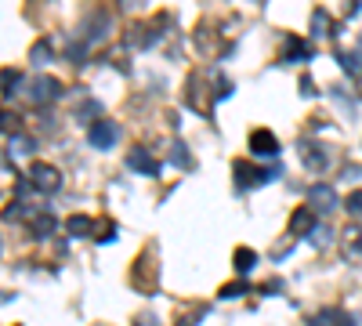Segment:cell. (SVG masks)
Segmentation results:
<instances>
[{
    "mask_svg": "<svg viewBox=\"0 0 362 326\" xmlns=\"http://www.w3.org/2000/svg\"><path fill=\"white\" fill-rule=\"evenodd\" d=\"M131 286L138 293H156L160 290V261H156V250L153 247H145L134 264H131Z\"/></svg>",
    "mask_w": 362,
    "mask_h": 326,
    "instance_id": "cell-1",
    "label": "cell"
},
{
    "mask_svg": "<svg viewBox=\"0 0 362 326\" xmlns=\"http://www.w3.org/2000/svg\"><path fill=\"white\" fill-rule=\"evenodd\" d=\"M232 174H235V189H257V185H268L283 177V163H272V167H254L247 160H235L232 163Z\"/></svg>",
    "mask_w": 362,
    "mask_h": 326,
    "instance_id": "cell-2",
    "label": "cell"
},
{
    "mask_svg": "<svg viewBox=\"0 0 362 326\" xmlns=\"http://www.w3.org/2000/svg\"><path fill=\"white\" fill-rule=\"evenodd\" d=\"M29 185H33L40 196H54L58 189H62V170H58L54 163L37 160L33 167H29Z\"/></svg>",
    "mask_w": 362,
    "mask_h": 326,
    "instance_id": "cell-3",
    "label": "cell"
},
{
    "mask_svg": "<svg viewBox=\"0 0 362 326\" xmlns=\"http://www.w3.org/2000/svg\"><path fill=\"white\" fill-rule=\"evenodd\" d=\"M297 149H300V163H305V170H312V174H322L329 167V156H334L322 141H312V138H300Z\"/></svg>",
    "mask_w": 362,
    "mask_h": 326,
    "instance_id": "cell-4",
    "label": "cell"
},
{
    "mask_svg": "<svg viewBox=\"0 0 362 326\" xmlns=\"http://www.w3.org/2000/svg\"><path fill=\"white\" fill-rule=\"evenodd\" d=\"M87 141H90V149H112V145L119 141V124L116 120H102V116H98V120L95 124H90V131H87Z\"/></svg>",
    "mask_w": 362,
    "mask_h": 326,
    "instance_id": "cell-5",
    "label": "cell"
},
{
    "mask_svg": "<svg viewBox=\"0 0 362 326\" xmlns=\"http://www.w3.org/2000/svg\"><path fill=\"white\" fill-rule=\"evenodd\" d=\"M308 206H312L315 214H334L337 206H341V199H337L334 185H326V182H315V185H308Z\"/></svg>",
    "mask_w": 362,
    "mask_h": 326,
    "instance_id": "cell-6",
    "label": "cell"
},
{
    "mask_svg": "<svg viewBox=\"0 0 362 326\" xmlns=\"http://www.w3.org/2000/svg\"><path fill=\"white\" fill-rule=\"evenodd\" d=\"M250 153L261 156V160H276V163H279V138L272 134L268 127L250 131Z\"/></svg>",
    "mask_w": 362,
    "mask_h": 326,
    "instance_id": "cell-7",
    "label": "cell"
},
{
    "mask_svg": "<svg viewBox=\"0 0 362 326\" xmlns=\"http://www.w3.org/2000/svg\"><path fill=\"white\" fill-rule=\"evenodd\" d=\"M127 167L138 170V174H145V177H160V170H163V163L148 149H141V145H134V149L127 153Z\"/></svg>",
    "mask_w": 362,
    "mask_h": 326,
    "instance_id": "cell-8",
    "label": "cell"
},
{
    "mask_svg": "<svg viewBox=\"0 0 362 326\" xmlns=\"http://www.w3.org/2000/svg\"><path fill=\"white\" fill-rule=\"evenodd\" d=\"M29 98H33L37 105L54 102V98H62V83H58L54 76H33V83H29Z\"/></svg>",
    "mask_w": 362,
    "mask_h": 326,
    "instance_id": "cell-9",
    "label": "cell"
},
{
    "mask_svg": "<svg viewBox=\"0 0 362 326\" xmlns=\"http://www.w3.org/2000/svg\"><path fill=\"white\" fill-rule=\"evenodd\" d=\"M315 58V47L308 40H300V37H286L283 44V62L286 66H297V62H312Z\"/></svg>",
    "mask_w": 362,
    "mask_h": 326,
    "instance_id": "cell-10",
    "label": "cell"
},
{
    "mask_svg": "<svg viewBox=\"0 0 362 326\" xmlns=\"http://www.w3.org/2000/svg\"><path fill=\"white\" fill-rule=\"evenodd\" d=\"M308 326H358L355 315H348L344 308H322L319 315L308 319Z\"/></svg>",
    "mask_w": 362,
    "mask_h": 326,
    "instance_id": "cell-11",
    "label": "cell"
},
{
    "mask_svg": "<svg viewBox=\"0 0 362 326\" xmlns=\"http://www.w3.org/2000/svg\"><path fill=\"white\" fill-rule=\"evenodd\" d=\"M319 225H315V211L312 206H297L293 218H290V235H312Z\"/></svg>",
    "mask_w": 362,
    "mask_h": 326,
    "instance_id": "cell-12",
    "label": "cell"
},
{
    "mask_svg": "<svg viewBox=\"0 0 362 326\" xmlns=\"http://www.w3.org/2000/svg\"><path fill=\"white\" fill-rule=\"evenodd\" d=\"M341 243H344V257L358 261L362 257V225H348L341 232Z\"/></svg>",
    "mask_w": 362,
    "mask_h": 326,
    "instance_id": "cell-13",
    "label": "cell"
},
{
    "mask_svg": "<svg viewBox=\"0 0 362 326\" xmlns=\"http://www.w3.org/2000/svg\"><path fill=\"white\" fill-rule=\"evenodd\" d=\"M312 37H341V22H329V15L319 8L312 15Z\"/></svg>",
    "mask_w": 362,
    "mask_h": 326,
    "instance_id": "cell-14",
    "label": "cell"
},
{
    "mask_svg": "<svg viewBox=\"0 0 362 326\" xmlns=\"http://www.w3.org/2000/svg\"><path fill=\"white\" fill-rule=\"evenodd\" d=\"M232 261H235V272H239V276H250V272L257 269V250H250V247H239Z\"/></svg>",
    "mask_w": 362,
    "mask_h": 326,
    "instance_id": "cell-15",
    "label": "cell"
},
{
    "mask_svg": "<svg viewBox=\"0 0 362 326\" xmlns=\"http://www.w3.org/2000/svg\"><path fill=\"white\" fill-rule=\"evenodd\" d=\"M337 62L348 76H362V51H337Z\"/></svg>",
    "mask_w": 362,
    "mask_h": 326,
    "instance_id": "cell-16",
    "label": "cell"
},
{
    "mask_svg": "<svg viewBox=\"0 0 362 326\" xmlns=\"http://www.w3.org/2000/svg\"><path fill=\"white\" fill-rule=\"evenodd\" d=\"M66 228H69V235H73V240H83V235H90V232H95V221H90L87 214H73V218L66 221Z\"/></svg>",
    "mask_w": 362,
    "mask_h": 326,
    "instance_id": "cell-17",
    "label": "cell"
},
{
    "mask_svg": "<svg viewBox=\"0 0 362 326\" xmlns=\"http://www.w3.org/2000/svg\"><path fill=\"white\" fill-rule=\"evenodd\" d=\"M54 225H58L54 214H37L33 218V240H47V235L54 232Z\"/></svg>",
    "mask_w": 362,
    "mask_h": 326,
    "instance_id": "cell-18",
    "label": "cell"
},
{
    "mask_svg": "<svg viewBox=\"0 0 362 326\" xmlns=\"http://www.w3.org/2000/svg\"><path fill=\"white\" fill-rule=\"evenodd\" d=\"M243 293H250V286H247V279H235V283H225V286L218 290V298H225V301H232V298H243Z\"/></svg>",
    "mask_w": 362,
    "mask_h": 326,
    "instance_id": "cell-19",
    "label": "cell"
},
{
    "mask_svg": "<svg viewBox=\"0 0 362 326\" xmlns=\"http://www.w3.org/2000/svg\"><path fill=\"white\" fill-rule=\"evenodd\" d=\"M170 149H174V153H170V160H174V163H177L181 170H192V167H196V163H192V156L185 153V145H181V141H174Z\"/></svg>",
    "mask_w": 362,
    "mask_h": 326,
    "instance_id": "cell-20",
    "label": "cell"
},
{
    "mask_svg": "<svg viewBox=\"0 0 362 326\" xmlns=\"http://www.w3.org/2000/svg\"><path fill=\"white\" fill-rule=\"evenodd\" d=\"M29 58H33V66L51 62V44H47V40H37V44H33V51H29Z\"/></svg>",
    "mask_w": 362,
    "mask_h": 326,
    "instance_id": "cell-21",
    "label": "cell"
},
{
    "mask_svg": "<svg viewBox=\"0 0 362 326\" xmlns=\"http://www.w3.org/2000/svg\"><path fill=\"white\" fill-rule=\"evenodd\" d=\"M18 83H22V73L8 66V69H4V98H11V95H15V87H18Z\"/></svg>",
    "mask_w": 362,
    "mask_h": 326,
    "instance_id": "cell-22",
    "label": "cell"
},
{
    "mask_svg": "<svg viewBox=\"0 0 362 326\" xmlns=\"http://www.w3.org/2000/svg\"><path fill=\"white\" fill-rule=\"evenodd\" d=\"M344 206H348V211H351L355 218H362V189H355V192L344 199Z\"/></svg>",
    "mask_w": 362,
    "mask_h": 326,
    "instance_id": "cell-23",
    "label": "cell"
},
{
    "mask_svg": "<svg viewBox=\"0 0 362 326\" xmlns=\"http://www.w3.org/2000/svg\"><path fill=\"white\" fill-rule=\"evenodd\" d=\"M11 153H33V138L15 134V138H11Z\"/></svg>",
    "mask_w": 362,
    "mask_h": 326,
    "instance_id": "cell-24",
    "label": "cell"
},
{
    "mask_svg": "<svg viewBox=\"0 0 362 326\" xmlns=\"http://www.w3.org/2000/svg\"><path fill=\"white\" fill-rule=\"evenodd\" d=\"M329 235H334V232H329V228H322V225H319V228L312 232V243H315V247H326V243H329Z\"/></svg>",
    "mask_w": 362,
    "mask_h": 326,
    "instance_id": "cell-25",
    "label": "cell"
},
{
    "mask_svg": "<svg viewBox=\"0 0 362 326\" xmlns=\"http://www.w3.org/2000/svg\"><path fill=\"white\" fill-rule=\"evenodd\" d=\"M297 87H300V95H305V98H315V95H319V91H315V83H312V76H300Z\"/></svg>",
    "mask_w": 362,
    "mask_h": 326,
    "instance_id": "cell-26",
    "label": "cell"
},
{
    "mask_svg": "<svg viewBox=\"0 0 362 326\" xmlns=\"http://www.w3.org/2000/svg\"><path fill=\"white\" fill-rule=\"evenodd\" d=\"M131 326H160V319L153 315V312H141V315H134V322Z\"/></svg>",
    "mask_w": 362,
    "mask_h": 326,
    "instance_id": "cell-27",
    "label": "cell"
},
{
    "mask_svg": "<svg viewBox=\"0 0 362 326\" xmlns=\"http://www.w3.org/2000/svg\"><path fill=\"white\" fill-rule=\"evenodd\" d=\"M98 243H112L116 240V225H105V228H98V235H95Z\"/></svg>",
    "mask_w": 362,
    "mask_h": 326,
    "instance_id": "cell-28",
    "label": "cell"
},
{
    "mask_svg": "<svg viewBox=\"0 0 362 326\" xmlns=\"http://www.w3.org/2000/svg\"><path fill=\"white\" fill-rule=\"evenodd\" d=\"M206 312H210V308H206V305H199V312H196V315H185V319H181L177 326H196V319H203Z\"/></svg>",
    "mask_w": 362,
    "mask_h": 326,
    "instance_id": "cell-29",
    "label": "cell"
},
{
    "mask_svg": "<svg viewBox=\"0 0 362 326\" xmlns=\"http://www.w3.org/2000/svg\"><path fill=\"white\" fill-rule=\"evenodd\" d=\"M344 177H348V182H355V177H362V167L348 163V167H344Z\"/></svg>",
    "mask_w": 362,
    "mask_h": 326,
    "instance_id": "cell-30",
    "label": "cell"
},
{
    "mask_svg": "<svg viewBox=\"0 0 362 326\" xmlns=\"http://www.w3.org/2000/svg\"><path fill=\"white\" fill-rule=\"evenodd\" d=\"M276 290H283V279H272V283H264V293H276Z\"/></svg>",
    "mask_w": 362,
    "mask_h": 326,
    "instance_id": "cell-31",
    "label": "cell"
},
{
    "mask_svg": "<svg viewBox=\"0 0 362 326\" xmlns=\"http://www.w3.org/2000/svg\"><path fill=\"white\" fill-rule=\"evenodd\" d=\"M358 51H362V33H358Z\"/></svg>",
    "mask_w": 362,
    "mask_h": 326,
    "instance_id": "cell-32",
    "label": "cell"
}]
</instances>
